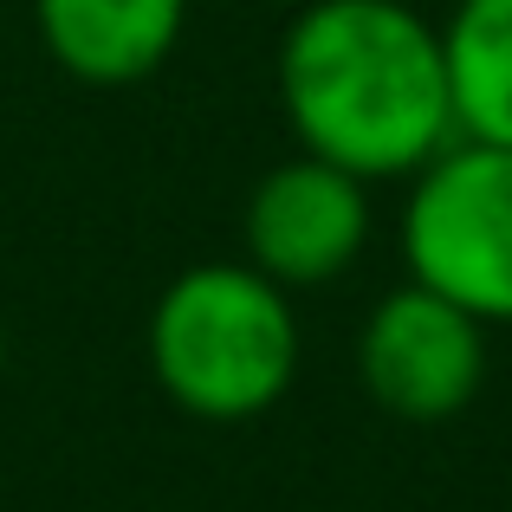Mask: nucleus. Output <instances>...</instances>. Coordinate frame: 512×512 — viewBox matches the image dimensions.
Masks as SVG:
<instances>
[{"label": "nucleus", "instance_id": "1", "mask_svg": "<svg viewBox=\"0 0 512 512\" xmlns=\"http://www.w3.org/2000/svg\"><path fill=\"white\" fill-rule=\"evenodd\" d=\"M279 111L357 182H402L461 137L441 26L409 0H312L279 39Z\"/></svg>", "mask_w": 512, "mask_h": 512}, {"label": "nucleus", "instance_id": "2", "mask_svg": "<svg viewBox=\"0 0 512 512\" xmlns=\"http://www.w3.org/2000/svg\"><path fill=\"white\" fill-rule=\"evenodd\" d=\"M150 370L195 422H253L299 376V312L247 260L188 266L150 312Z\"/></svg>", "mask_w": 512, "mask_h": 512}, {"label": "nucleus", "instance_id": "3", "mask_svg": "<svg viewBox=\"0 0 512 512\" xmlns=\"http://www.w3.org/2000/svg\"><path fill=\"white\" fill-rule=\"evenodd\" d=\"M409 279L480 325H512V150L454 137L409 175L402 208Z\"/></svg>", "mask_w": 512, "mask_h": 512}, {"label": "nucleus", "instance_id": "4", "mask_svg": "<svg viewBox=\"0 0 512 512\" xmlns=\"http://www.w3.org/2000/svg\"><path fill=\"white\" fill-rule=\"evenodd\" d=\"M357 370L376 409L402 422H448L487 383V325L428 286H396L376 299L357 338Z\"/></svg>", "mask_w": 512, "mask_h": 512}, {"label": "nucleus", "instance_id": "5", "mask_svg": "<svg viewBox=\"0 0 512 512\" xmlns=\"http://www.w3.org/2000/svg\"><path fill=\"white\" fill-rule=\"evenodd\" d=\"M240 227H247V266H260L273 286H331L357 266L363 240H370V182L299 150L292 163L253 182Z\"/></svg>", "mask_w": 512, "mask_h": 512}, {"label": "nucleus", "instance_id": "6", "mask_svg": "<svg viewBox=\"0 0 512 512\" xmlns=\"http://www.w3.org/2000/svg\"><path fill=\"white\" fill-rule=\"evenodd\" d=\"M39 46L78 85H137L188 33V0H33Z\"/></svg>", "mask_w": 512, "mask_h": 512}, {"label": "nucleus", "instance_id": "7", "mask_svg": "<svg viewBox=\"0 0 512 512\" xmlns=\"http://www.w3.org/2000/svg\"><path fill=\"white\" fill-rule=\"evenodd\" d=\"M441 59L461 137L512 150V0H454L441 20Z\"/></svg>", "mask_w": 512, "mask_h": 512}, {"label": "nucleus", "instance_id": "8", "mask_svg": "<svg viewBox=\"0 0 512 512\" xmlns=\"http://www.w3.org/2000/svg\"><path fill=\"white\" fill-rule=\"evenodd\" d=\"M0 350H7V344H0Z\"/></svg>", "mask_w": 512, "mask_h": 512}]
</instances>
